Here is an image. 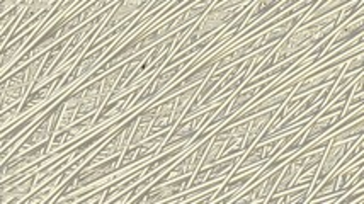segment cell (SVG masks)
<instances>
[{"label":"cell","instance_id":"obj_14","mask_svg":"<svg viewBox=\"0 0 364 204\" xmlns=\"http://www.w3.org/2000/svg\"><path fill=\"white\" fill-rule=\"evenodd\" d=\"M97 112H94V114H90L84 119L75 121L72 126H68V128H65V129H62V131L56 133L53 136V140H51V151L62 149V146L68 145V143H72V141H79V140H82V138L87 136L90 131H94L95 129L94 123H95V116H97Z\"/></svg>","mask_w":364,"mask_h":204},{"label":"cell","instance_id":"obj_15","mask_svg":"<svg viewBox=\"0 0 364 204\" xmlns=\"http://www.w3.org/2000/svg\"><path fill=\"white\" fill-rule=\"evenodd\" d=\"M363 33H364V16H354L353 19H349L348 23L342 24L336 33L328 36L331 45H328V50L327 53H325V56L333 53V51L339 50V48H342L344 45H348V43L354 41L356 38L361 36Z\"/></svg>","mask_w":364,"mask_h":204},{"label":"cell","instance_id":"obj_28","mask_svg":"<svg viewBox=\"0 0 364 204\" xmlns=\"http://www.w3.org/2000/svg\"><path fill=\"white\" fill-rule=\"evenodd\" d=\"M218 2H223V0H218Z\"/></svg>","mask_w":364,"mask_h":204},{"label":"cell","instance_id":"obj_21","mask_svg":"<svg viewBox=\"0 0 364 204\" xmlns=\"http://www.w3.org/2000/svg\"><path fill=\"white\" fill-rule=\"evenodd\" d=\"M311 194H314V189L311 186H301V188H291V190H284V193L279 194H271L267 203H309Z\"/></svg>","mask_w":364,"mask_h":204},{"label":"cell","instance_id":"obj_9","mask_svg":"<svg viewBox=\"0 0 364 204\" xmlns=\"http://www.w3.org/2000/svg\"><path fill=\"white\" fill-rule=\"evenodd\" d=\"M191 181H193V176H184L179 179L162 182V184H154L141 194H138L133 203H168L171 199L186 193L189 189Z\"/></svg>","mask_w":364,"mask_h":204},{"label":"cell","instance_id":"obj_10","mask_svg":"<svg viewBox=\"0 0 364 204\" xmlns=\"http://www.w3.org/2000/svg\"><path fill=\"white\" fill-rule=\"evenodd\" d=\"M242 157H244V154L232 155V157L216 160L215 163L203 165V167H199V171L193 176V181H191L189 189L198 188V186L210 184V182H215L220 179H227V177L232 176L233 171H235L237 163L240 162Z\"/></svg>","mask_w":364,"mask_h":204},{"label":"cell","instance_id":"obj_19","mask_svg":"<svg viewBox=\"0 0 364 204\" xmlns=\"http://www.w3.org/2000/svg\"><path fill=\"white\" fill-rule=\"evenodd\" d=\"M176 101H177V94L159 102V112H157V116H155L154 124H151L149 138L155 136V134H159V133L168 131V129L174 128V124H172V118H174Z\"/></svg>","mask_w":364,"mask_h":204},{"label":"cell","instance_id":"obj_17","mask_svg":"<svg viewBox=\"0 0 364 204\" xmlns=\"http://www.w3.org/2000/svg\"><path fill=\"white\" fill-rule=\"evenodd\" d=\"M38 29L40 28L29 29L28 33L21 34V36L16 38L14 41L7 43V45L2 46V73H6L9 68H11L12 65L21 58V55H23L24 51L33 45L31 38L36 34Z\"/></svg>","mask_w":364,"mask_h":204},{"label":"cell","instance_id":"obj_3","mask_svg":"<svg viewBox=\"0 0 364 204\" xmlns=\"http://www.w3.org/2000/svg\"><path fill=\"white\" fill-rule=\"evenodd\" d=\"M230 99L228 95H223V97L216 99V101L211 104L210 107H206L205 111L198 112V114L194 116H189V118H182L179 123H177L174 128L171 129V133H168L166 143H164L162 150H160V154L162 151H167L171 149H174V146H179L182 143H191L194 140V138L198 136L199 133L205 129V126L210 123L211 118L218 112L222 107L227 104Z\"/></svg>","mask_w":364,"mask_h":204},{"label":"cell","instance_id":"obj_5","mask_svg":"<svg viewBox=\"0 0 364 204\" xmlns=\"http://www.w3.org/2000/svg\"><path fill=\"white\" fill-rule=\"evenodd\" d=\"M116 41H109V43H104V45L94 48V50H89L85 51L84 55L80 56L79 62L73 65V68L70 72H68V75L65 77V80L60 84L58 87V92L56 95H60V97H63V95H67L70 90L77 89L82 82L87 80L92 73L97 70V67L101 65L102 62H106L107 60V51L111 50V46L114 45Z\"/></svg>","mask_w":364,"mask_h":204},{"label":"cell","instance_id":"obj_8","mask_svg":"<svg viewBox=\"0 0 364 204\" xmlns=\"http://www.w3.org/2000/svg\"><path fill=\"white\" fill-rule=\"evenodd\" d=\"M168 133H171V129H168V131L155 134V136L146 138V140H143L135 146H128V149L124 150V154L121 155L118 171H124V168H129V167H136L138 163L149 162L150 159L157 157L160 150H162L164 143L167 140Z\"/></svg>","mask_w":364,"mask_h":204},{"label":"cell","instance_id":"obj_24","mask_svg":"<svg viewBox=\"0 0 364 204\" xmlns=\"http://www.w3.org/2000/svg\"><path fill=\"white\" fill-rule=\"evenodd\" d=\"M364 72V50L359 51L354 56H350L348 62L344 63V72L342 75H353V73Z\"/></svg>","mask_w":364,"mask_h":204},{"label":"cell","instance_id":"obj_12","mask_svg":"<svg viewBox=\"0 0 364 204\" xmlns=\"http://www.w3.org/2000/svg\"><path fill=\"white\" fill-rule=\"evenodd\" d=\"M262 167L264 165H257V167L247 168V171H242L238 173H232V176H230V179L225 181L223 184L220 186V189L216 190L213 201L211 203H233L235 201V198L238 196V194L252 184L255 176L261 172Z\"/></svg>","mask_w":364,"mask_h":204},{"label":"cell","instance_id":"obj_18","mask_svg":"<svg viewBox=\"0 0 364 204\" xmlns=\"http://www.w3.org/2000/svg\"><path fill=\"white\" fill-rule=\"evenodd\" d=\"M157 112H159V102H150L149 106H145L143 109H140V112H138V121L135 126V131H133L132 143H129V146H135V145H138V143H141L143 140H146V138H149L151 124H154Z\"/></svg>","mask_w":364,"mask_h":204},{"label":"cell","instance_id":"obj_23","mask_svg":"<svg viewBox=\"0 0 364 204\" xmlns=\"http://www.w3.org/2000/svg\"><path fill=\"white\" fill-rule=\"evenodd\" d=\"M364 134V118L358 119L356 123L346 126V128L339 129L337 133L332 134V141H342V140H353V138H361Z\"/></svg>","mask_w":364,"mask_h":204},{"label":"cell","instance_id":"obj_1","mask_svg":"<svg viewBox=\"0 0 364 204\" xmlns=\"http://www.w3.org/2000/svg\"><path fill=\"white\" fill-rule=\"evenodd\" d=\"M342 14H344V11H342V9H337V11L320 17L317 21H311L309 24L298 26V28L294 29L293 33H289L288 36L276 46V50L264 60V63L255 70L252 77L261 75V73L271 70V68L277 67V65L286 62V60L293 58L294 55H300L303 51H309L311 48L320 45L325 38H328L341 28Z\"/></svg>","mask_w":364,"mask_h":204},{"label":"cell","instance_id":"obj_16","mask_svg":"<svg viewBox=\"0 0 364 204\" xmlns=\"http://www.w3.org/2000/svg\"><path fill=\"white\" fill-rule=\"evenodd\" d=\"M36 181H38V171L31 172L29 176H26L24 179L14 182L9 188H2V198L0 203L2 204H23V201L29 194L36 189Z\"/></svg>","mask_w":364,"mask_h":204},{"label":"cell","instance_id":"obj_26","mask_svg":"<svg viewBox=\"0 0 364 204\" xmlns=\"http://www.w3.org/2000/svg\"><path fill=\"white\" fill-rule=\"evenodd\" d=\"M19 2H23V0H2V7H0V11H2V14H6L7 11H11V9L17 6Z\"/></svg>","mask_w":364,"mask_h":204},{"label":"cell","instance_id":"obj_13","mask_svg":"<svg viewBox=\"0 0 364 204\" xmlns=\"http://www.w3.org/2000/svg\"><path fill=\"white\" fill-rule=\"evenodd\" d=\"M284 165H281L279 168L267 173V176L262 177L261 181L250 184L249 188L238 194L233 203H267V199H269L271 194L274 193L277 181H279L281 173L284 171Z\"/></svg>","mask_w":364,"mask_h":204},{"label":"cell","instance_id":"obj_2","mask_svg":"<svg viewBox=\"0 0 364 204\" xmlns=\"http://www.w3.org/2000/svg\"><path fill=\"white\" fill-rule=\"evenodd\" d=\"M45 60L46 51L33 58L31 62L23 65L21 68H17L11 75L4 77L2 84H0V111L16 106V104H23L28 94L31 92Z\"/></svg>","mask_w":364,"mask_h":204},{"label":"cell","instance_id":"obj_25","mask_svg":"<svg viewBox=\"0 0 364 204\" xmlns=\"http://www.w3.org/2000/svg\"><path fill=\"white\" fill-rule=\"evenodd\" d=\"M19 109L21 104H16V106H11L2 111V133L7 131V129L19 119Z\"/></svg>","mask_w":364,"mask_h":204},{"label":"cell","instance_id":"obj_20","mask_svg":"<svg viewBox=\"0 0 364 204\" xmlns=\"http://www.w3.org/2000/svg\"><path fill=\"white\" fill-rule=\"evenodd\" d=\"M29 2H31V0H23V2H19L17 6L12 7L11 11H7L6 14H2V45L9 40V36L14 33L16 26L19 24L21 17H23L26 9H28Z\"/></svg>","mask_w":364,"mask_h":204},{"label":"cell","instance_id":"obj_22","mask_svg":"<svg viewBox=\"0 0 364 204\" xmlns=\"http://www.w3.org/2000/svg\"><path fill=\"white\" fill-rule=\"evenodd\" d=\"M354 2V0H320V2L315 6L311 11L306 14L305 19L301 21V24H309L311 21H317L320 17L331 14V12L337 11V9H342L346 7L348 4Z\"/></svg>","mask_w":364,"mask_h":204},{"label":"cell","instance_id":"obj_6","mask_svg":"<svg viewBox=\"0 0 364 204\" xmlns=\"http://www.w3.org/2000/svg\"><path fill=\"white\" fill-rule=\"evenodd\" d=\"M138 112L136 114H133L132 118H128L123 124L119 126V128H116L114 131L111 133V136L102 143L101 149L95 151L92 157L85 162V167H90V165L102 162V160H107L111 157H116V155L124 154V150H127L129 143H132L133 131H135V126L138 121Z\"/></svg>","mask_w":364,"mask_h":204},{"label":"cell","instance_id":"obj_4","mask_svg":"<svg viewBox=\"0 0 364 204\" xmlns=\"http://www.w3.org/2000/svg\"><path fill=\"white\" fill-rule=\"evenodd\" d=\"M310 123H301V124H298L294 129H291V131L281 133V134H277V136L269 138V140H266V141H257L252 149H249L245 151L244 157H242L240 162L237 163L233 173H238L242 171H247V168L257 167V165H266L267 162H271V160L277 157V155L283 151L284 146L288 145L289 141H293L294 138L300 134L301 129H305Z\"/></svg>","mask_w":364,"mask_h":204},{"label":"cell","instance_id":"obj_27","mask_svg":"<svg viewBox=\"0 0 364 204\" xmlns=\"http://www.w3.org/2000/svg\"><path fill=\"white\" fill-rule=\"evenodd\" d=\"M358 203H363V204H364V196L359 198V199H358Z\"/></svg>","mask_w":364,"mask_h":204},{"label":"cell","instance_id":"obj_11","mask_svg":"<svg viewBox=\"0 0 364 204\" xmlns=\"http://www.w3.org/2000/svg\"><path fill=\"white\" fill-rule=\"evenodd\" d=\"M358 140H359V138H353V140L332 141L331 145H328L327 154H325L322 163H320L318 173H317V177H315L314 186H311L314 193L317 190L318 186L322 184V182L327 179V177L331 176V173L336 171L337 167H339V165L342 163V160L348 157V154L354 149V145H356Z\"/></svg>","mask_w":364,"mask_h":204},{"label":"cell","instance_id":"obj_7","mask_svg":"<svg viewBox=\"0 0 364 204\" xmlns=\"http://www.w3.org/2000/svg\"><path fill=\"white\" fill-rule=\"evenodd\" d=\"M211 136H213V134H211ZM211 136H208L205 141H201L199 145L194 146V149L186 151V154L182 155V157L177 159L176 163L172 165L168 171L164 172V176L160 177V179L155 181L154 184H162V182L179 179V177H184V176H194V173L199 171V167L203 165L206 150H208V146H210V143H211ZM154 184H151V186H154Z\"/></svg>","mask_w":364,"mask_h":204}]
</instances>
